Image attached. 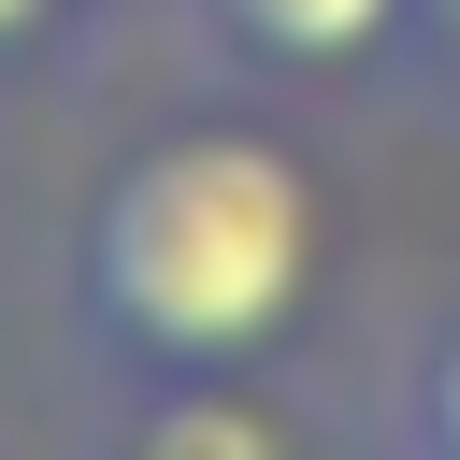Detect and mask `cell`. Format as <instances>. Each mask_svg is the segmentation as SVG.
I'll list each match as a JSON object with an SVG mask.
<instances>
[{"label":"cell","mask_w":460,"mask_h":460,"mask_svg":"<svg viewBox=\"0 0 460 460\" xmlns=\"http://www.w3.org/2000/svg\"><path fill=\"white\" fill-rule=\"evenodd\" d=\"M388 460H460V302L402 345L388 374Z\"/></svg>","instance_id":"4"},{"label":"cell","mask_w":460,"mask_h":460,"mask_svg":"<svg viewBox=\"0 0 460 460\" xmlns=\"http://www.w3.org/2000/svg\"><path fill=\"white\" fill-rule=\"evenodd\" d=\"M86 14H129V0H86Z\"/></svg>","instance_id":"7"},{"label":"cell","mask_w":460,"mask_h":460,"mask_svg":"<svg viewBox=\"0 0 460 460\" xmlns=\"http://www.w3.org/2000/svg\"><path fill=\"white\" fill-rule=\"evenodd\" d=\"M86 29V0H0V72H29V58H58Z\"/></svg>","instance_id":"6"},{"label":"cell","mask_w":460,"mask_h":460,"mask_svg":"<svg viewBox=\"0 0 460 460\" xmlns=\"http://www.w3.org/2000/svg\"><path fill=\"white\" fill-rule=\"evenodd\" d=\"M172 29L244 86H359L402 58V0H172Z\"/></svg>","instance_id":"2"},{"label":"cell","mask_w":460,"mask_h":460,"mask_svg":"<svg viewBox=\"0 0 460 460\" xmlns=\"http://www.w3.org/2000/svg\"><path fill=\"white\" fill-rule=\"evenodd\" d=\"M388 86H417V101L460 129V0H402V58H388Z\"/></svg>","instance_id":"5"},{"label":"cell","mask_w":460,"mask_h":460,"mask_svg":"<svg viewBox=\"0 0 460 460\" xmlns=\"http://www.w3.org/2000/svg\"><path fill=\"white\" fill-rule=\"evenodd\" d=\"M101 460H316V431L273 402V374H172V388H115Z\"/></svg>","instance_id":"3"},{"label":"cell","mask_w":460,"mask_h":460,"mask_svg":"<svg viewBox=\"0 0 460 460\" xmlns=\"http://www.w3.org/2000/svg\"><path fill=\"white\" fill-rule=\"evenodd\" d=\"M316 273H331L316 158L259 115H172L101 158L58 302L115 388H172V374H273L316 316Z\"/></svg>","instance_id":"1"}]
</instances>
